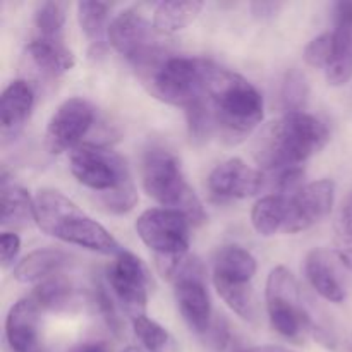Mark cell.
<instances>
[{"mask_svg": "<svg viewBox=\"0 0 352 352\" xmlns=\"http://www.w3.org/2000/svg\"><path fill=\"white\" fill-rule=\"evenodd\" d=\"M329 127L306 112L282 116L261 129L253 146V157L263 170L296 168L327 146Z\"/></svg>", "mask_w": 352, "mask_h": 352, "instance_id": "1", "label": "cell"}, {"mask_svg": "<svg viewBox=\"0 0 352 352\" xmlns=\"http://www.w3.org/2000/svg\"><path fill=\"white\" fill-rule=\"evenodd\" d=\"M205 100L215 122V133L234 144L253 133L263 119V96L237 72L213 64Z\"/></svg>", "mask_w": 352, "mask_h": 352, "instance_id": "2", "label": "cell"}, {"mask_svg": "<svg viewBox=\"0 0 352 352\" xmlns=\"http://www.w3.org/2000/svg\"><path fill=\"white\" fill-rule=\"evenodd\" d=\"M36 226L48 236L102 254L120 253L116 237L86 215L74 201L55 189H41L34 196Z\"/></svg>", "mask_w": 352, "mask_h": 352, "instance_id": "3", "label": "cell"}, {"mask_svg": "<svg viewBox=\"0 0 352 352\" xmlns=\"http://www.w3.org/2000/svg\"><path fill=\"white\" fill-rule=\"evenodd\" d=\"M143 188L164 208L184 213L191 223L205 220L201 201L182 174L181 164L172 151L153 146L143 158Z\"/></svg>", "mask_w": 352, "mask_h": 352, "instance_id": "4", "label": "cell"}, {"mask_svg": "<svg viewBox=\"0 0 352 352\" xmlns=\"http://www.w3.org/2000/svg\"><path fill=\"white\" fill-rule=\"evenodd\" d=\"M213 62L198 57H160L140 71L151 95L168 105L188 107L203 98Z\"/></svg>", "mask_w": 352, "mask_h": 352, "instance_id": "5", "label": "cell"}, {"mask_svg": "<svg viewBox=\"0 0 352 352\" xmlns=\"http://www.w3.org/2000/svg\"><path fill=\"white\" fill-rule=\"evenodd\" d=\"M256 275V260L241 246H223L213 260V284L234 313L244 320L256 316L251 280Z\"/></svg>", "mask_w": 352, "mask_h": 352, "instance_id": "6", "label": "cell"}, {"mask_svg": "<svg viewBox=\"0 0 352 352\" xmlns=\"http://www.w3.org/2000/svg\"><path fill=\"white\" fill-rule=\"evenodd\" d=\"M267 311L275 332L289 340H301L313 330L309 315L302 306L299 284L292 272L275 267L267 278Z\"/></svg>", "mask_w": 352, "mask_h": 352, "instance_id": "7", "label": "cell"}, {"mask_svg": "<svg viewBox=\"0 0 352 352\" xmlns=\"http://www.w3.org/2000/svg\"><path fill=\"white\" fill-rule=\"evenodd\" d=\"M189 227L191 222L184 213L168 208H150L136 220L138 236L153 251L157 265L188 256Z\"/></svg>", "mask_w": 352, "mask_h": 352, "instance_id": "8", "label": "cell"}, {"mask_svg": "<svg viewBox=\"0 0 352 352\" xmlns=\"http://www.w3.org/2000/svg\"><path fill=\"white\" fill-rule=\"evenodd\" d=\"M69 168L79 184L100 195L133 184L126 160L105 146L81 143L69 155Z\"/></svg>", "mask_w": 352, "mask_h": 352, "instance_id": "9", "label": "cell"}, {"mask_svg": "<svg viewBox=\"0 0 352 352\" xmlns=\"http://www.w3.org/2000/svg\"><path fill=\"white\" fill-rule=\"evenodd\" d=\"M175 301L182 318L196 336L203 337L212 327V302L205 284V268L195 256H186L172 277Z\"/></svg>", "mask_w": 352, "mask_h": 352, "instance_id": "10", "label": "cell"}, {"mask_svg": "<svg viewBox=\"0 0 352 352\" xmlns=\"http://www.w3.org/2000/svg\"><path fill=\"white\" fill-rule=\"evenodd\" d=\"M153 31L155 28L143 14L134 9H126L113 17L107 30V36L120 55L133 62L134 67L141 69L164 54L155 45Z\"/></svg>", "mask_w": 352, "mask_h": 352, "instance_id": "11", "label": "cell"}, {"mask_svg": "<svg viewBox=\"0 0 352 352\" xmlns=\"http://www.w3.org/2000/svg\"><path fill=\"white\" fill-rule=\"evenodd\" d=\"M110 291L131 320L144 316L148 302V270L129 251H120L107 270Z\"/></svg>", "mask_w": 352, "mask_h": 352, "instance_id": "12", "label": "cell"}, {"mask_svg": "<svg viewBox=\"0 0 352 352\" xmlns=\"http://www.w3.org/2000/svg\"><path fill=\"white\" fill-rule=\"evenodd\" d=\"M336 184L330 179L309 182L298 191L285 195V234H298L322 222L333 206Z\"/></svg>", "mask_w": 352, "mask_h": 352, "instance_id": "13", "label": "cell"}, {"mask_svg": "<svg viewBox=\"0 0 352 352\" xmlns=\"http://www.w3.org/2000/svg\"><path fill=\"white\" fill-rule=\"evenodd\" d=\"M95 107L85 98L65 100L58 105L52 119L48 120L47 133H45V144L50 153H64L72 151L81 144L95 122Z\"/></svg>", "mask_w": 352, "mask_h": 352, "instance_id": "14", "label": "cell"}, {"mask_svg": "<svg viewBox=\"0 0 352 352\" xmlns=\"http://www.w3.org/2000/svg\"><path fill=\"white\" fill-rule=\"evenodd\" d=\"M263 184V174L241 158L222 162L208 175V191L217 201L251 198L261 191Z\"/></svg>", "mask_w": 352, "mask_h": 352, "instance_id": "15", "label": "cell"}, {"mask_svg": "<svg viewBox=\"0 0 352 352\" xmlns=\"http://www.w3.org/2000/svg\"><path fill=\"white\" fill-rule=\"evenodd\" d=\"M332 57L325 69L327 81L344 86L352 79V2H337L333 7Z\"/></svg>", "mask_w": 352, "mask_h": 352, "instance_id": "16", "label": "cell"}, {"mask_svg": "<svg viewBox=\"0 0 352 352\" xmlns=\"http://www.w3.org/2000/svg\"><path fill=\"white\" fill-rule=\"evenodd\" d=\"M40 311L31 298L14 302L6 318V340L10 352L36 351Z\"/></svg>", "mask_w": 352, "mask_h": 352, "instance_id": "17", "label": "cell"}, {"mask_svg": "<svg viewBox=\"0 0 352 352\" xmlns=\"http://www.w3.org/2000/svg\"><path fill=\"white\" fill-rule=\"evenodd\" d=\"M34 107V89L24 79L10 82L0 98V124L3 140L17 136Z\"/></svg>", "mask_w": 352, "mask_h": 352, "instance_id": "18", "label": "cell"}, {"mask_svg": "<svg viewBox=\"0 0 352 352\" xmlns=\"http://www.w3.org/2000/svg\"><path fill=\"white\" fill-rule=\"evenodd\" d=\"M305 274L311 287L322 296L323 299L330 302H340L346 299V289L340 282L339 274L336 267L330 261L329 253L323 250H313L306 256L305 261Z\"/></svg>", "mask_w": 352, "mask_h": 352, "instance_id": "19", "label": "cell"}, {"mask_svg": "<svg viewBox=\"0 0 352 352\" xmlns=\"http://www.w3.org/2000/svg\"><path fill=\"white\" fill-rule=\"evenodd\" d=\"M69 254L54 248L36 250L24 256L14 268V278L21 284H40L69 265Z\"/></svg>", "mask_w": 352, "mask_h": 352, "instance_id": "20", "label": "cell"}, {"mask_svg": "<svg viewBox=\"0 0 352 352\" xmlns=\"http://www.w3.org/2000/svg\"><path fill=\"white\" fill-rule=\"evenodd\" d=\"M2 213H0V223L3 229H24L36 222V212H34V199L28 195L26 189L16 184H9L6 172H2Z\"/></svg>", "mask_w": 352, "mask_h": 352, "instance_id": "21", "label": "cell"}, {"mask_svg": "<svg viewBox=\"0 0 352 352\" xmlns=\"http://www.w3.org/2000/svg\"><path fill=\"white\" fill-rule=\"evenodd\" d=\"M28 55L41 72L48 76H60L76 65V57L62 40L34 38L28 45Z\"/></svg>", "mask_w": 352, "mask_h": 352, "instance_id": "22", "label": "cell"}, {"mask_svg": "<svg viewBox=\"0 0 352 352\" xmlns=\"http://www.w3.org/2000/svg\"><path fill=\"white\" fill-rule=\"evenodd\" d=\"M203 9L199 0H172V2L158 3L153 16V28L157 33L172 34L188 28Z\"/></svg>", "mask_w": 352, "mask_h": 352, "instance_id": "23", "label": "cell"}, {"mask_svg": "<svg viewBox=\"0 0 352 352\" xmlns=\"http://www.w3.org/2000/svg\"><path fill=\"white\" fill-rule=\"evenodd\" d=\"M251 223L260 236L270 237L284 230L285 223V195L263 196L251 210Z\"/></svg>", "mask_w": 352, "mask_h": 352, "instance_id": "24", "label": "cell"}, {"mask_svg": "<svg viewBox=\"0 0 352 352\" xmlns=\"http://www.w3.org/2000/svg\"><path fill=\"white\" fill-rule=\"evenodd\" d=\"M109 3L103 2H79L78 3V21L81 31L91 43L89 54L102 55L105 47H103V36H105L107 19H109Z\"/></svg>", "mask_w": 352, "mask_h": 352, "instance_id": "25", "label": "cell"}, {"mask_svg": "<svg viewBox=\"0 0 352 352\" xmlns=\"http://www.w3.org/2000/svg\"><path fill=\"white\" fill-rule=\"evenodd\" d=\"M31 299L36 302L40 309L65 311L76 302V289L72 287L67 278L54 275V277L36 284Z\"/></svg>", "mask_w": 352, "mask_h": 352, "instance_id": "26", "label": "cell"}, {"mask_svg": "<svg viewBox=\"0 0 352 352\" xmlns=\"http://www.w3.org/2000/svg\"><path fill=\"white\" fill-rule=\"evenodd\" d=\"M336 254L340 263L352 270V191L340 203L336 217Z\"/></svg>", "mask_w": 352, "mask_h": 352, "instance_id": "27", "label": "cell"}, {"mask_svg": "<svg viewBox=\"0 0 352 352\" xmlns=\"http://www.w3.org/2000/svg\"><path fill=\"white\" fill-rule=\"evenodd\" d=\"M309 95V86L305 74L298 69H291L285 74L280 88V102L285 113L302 112V107L306 105V100Z\"/></svg>", "mask_w": 352, "mask_h": 352, "instance_id": "28", "label": "cell"}, {"mask_svg": "<svg viewBox=\"0 0 352 352\" xmlns=\"http://www.w3.org/2000/svg\"><path fill=\"white\" fill-rule=\"evenodd\" d=\"M133 329L138 340L141 342V346L148 352H162L174 344V339L170 337V333L164 327L158 325L157 322L148 318L146 315L133 320Z\"/></svg>", "mask_w": 352, "mask_h": 352, "instance_id": "29", "label": "cell"}, {"mask_svg": "<svg viewBox=\"0 0 352 352\" xmlns=\"http://www.w3.org/2000/svg\"><path fill=\"white\" fill-rule=\"evenodd\" d=\"M34 24L41 38L62 40V30L65 24V10L57 2H43L34 12Z\"/></svg>", "mask_w": 352, "mask_h": 352, "instance_id": "30", "label": "cell"}, {"mask_svg": "<svg viewBox=\"0 0 352 352\" xmlns=\"http://www.w3.org/2000/svg\"><path fill=\"white\" fill-rule=\"evenodd\" d=\"M186 119H188L189 136L192 141L201 143L215 133V122H213V116L205 96L186 107Z\"/></svg>", "mask_w": 352, "mask_h": 352, "instance_id": "31", "label": "cell"}, {"mask_svg": "<svg viewBox=\"0 0 352 352\" xmlns=\"http://www.w3.org/2000/svg\"><path fill=\"white\" fill-rule=\"evenodd\" d=\"M100 205L110 213H127L136 206L138 203V192L134 184L126 186V188L116 189V191L105 192V195H100L98 198Z\"/></svg>", "mask_w": 352, "mask_h": 352, "instance_id": "32", "label": "cell"}, {"mask_svg": "<svg viewBox=\"0 0 352 352\" xmlns=\"http://www.w3.org/2000/svg\"><path fill=\"white\" fill-rule=\"evenodd\" d=\"M332 57V33H323L309 41L305 48L306 64L316 69H327Z\"/></svg>", "mask_w": 352, "mask_h": 352, "instance_id": "33", "label": "cell"}, {"mask_svg": "<svg viewBox=\"0 0 352 352\" xmlns=\"http://www.w3.org/2000/svg\"><path fill=\"white\" fill-rule=\"evenodd\" d=\"M95 302L100 315H102V318L105 320L107 327H109L113 333H119L120 329H122V323H120L119 315H117L116 311V305H113L112 296H110L109 289H107L103 284H96Z\"/></svg>", "mask_w": 352, "mask_h": 352, "instance_id": "34", "label": "cell"}, {"mask_svg": "<svg viewBox=\"0 0 352 352\" xmlns=\"http://www.w3.org/2000/svg\"><path fill=\"white\" fill-rule=\"evenodd\" d=\"M201 339L205 340L206 346L212 347V349L223 351L227 346H229V340H230L229 323L226 322V318L213 320L210 330L201 337Z\"/></svg>", "mask_w": 352, "mask_h": 352, "instance_id": "35", "label": "cell"}, {"mask_svg": "<svg viewBox=\"0 0 352 352\" xmlns=\"http://www.w3.org/2000/svg\"><path fill=\"white\" fill-rule=\"evenodd\" d=\"M21 250V239L14 232H3L0 237V258H2V267L7 268L14 263L16 256Z\"/></svg>", "mask_w": 352, "mask_h": 352, "instance_id": "36", "label": "cell"}, {"mask_svg": "<svg viewBox=\"0 0 352 352\" xmlns=\"http://www.w3.org/2000/svg\"><path fill=\"white\" fill-rule=\"evenodd\" d=\"M282 9L280 2H254L251 3V12L260 19H267V17L275 16L278 10Z\"/></svg>", "mask_w": 352, "mask_h": 352, "instance_id": "37", "label": "cell"}, {"mask_svg": "<svg viewBox=\"0 0 352 352\" xmlns=\"http://www.w3.org/2000/svg\"><path fill=\"white\" fill-rule=\"evenodd\" d=\"M71 352H109V347L103 342H86L72 349Z\"/></svg>", "mask_w": 352, "mask_h": 352, "instance_id": "38", "label": "cell"}, {"mask_svg": "<svg viewBox=\"0 0 352 352\" xmlns=\"http://www.w3.org/2000/svg\"><path fill=\"white\" fill-rule=\"evenodd\" d=\"M244 352H292V351L285 349V347H280V346H258V347H251V349Z\"/></svg>", "mask_w": 352, "mask_h": 352, "instance_id": "39", "label": "cell"}, {"mask_svg": "<svg viewBox=\"0 0 352 352\" xmlns=\"http://www.w3.org/2000/svg\"><path fill=\"white\" fill-rule=\"evenodd\" d=\"M120 352H148V351L144 349L143 346H129V347H126V349H122Z\"/></svg>", "mask_w": 352, "mask_h": 352, "instance_id": "40", "label": "cell"}, {"mask_svg": "<svg viewBox=\"0 0 352 352\" xmlns=\"http://www.w3.org/2000/svg\"><path fill=\"white\" fill-rule=\"evenodd\" d=\"M162 352H177V347H175V342L172 344V346H168L167 349H164Z\"/></svg>", "mask_w": 352, "mask_h": 352, "instance_id": "41", "label": "cell"}]
</instances>
